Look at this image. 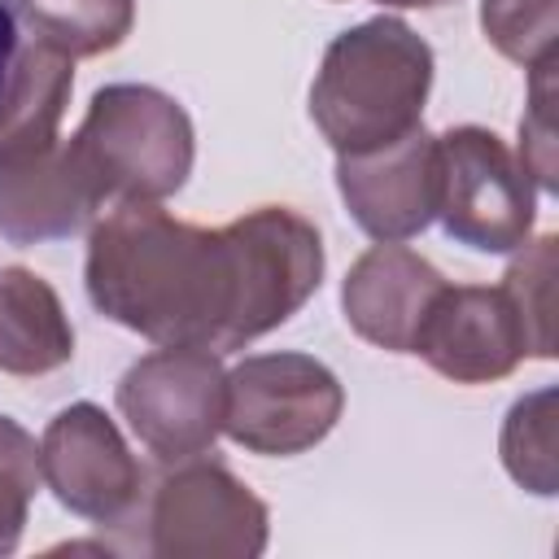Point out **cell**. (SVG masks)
I'll return each mask as SVG.
<instances>
[{
    "label": "cell",
    "instance_id": "6da1fadb",
    "mask_svg": "<svg viewBox=\"0 0 559 559\" xmlns=\"http://www.w3.org/2000/svg\"><path fill=\"white\" fill-rule=\"evenodd\" d=\"M83 284L105 319L153 345L227 354L319 293L323 240L288 205H258L227 227H192L157 201H118L87 236Z\"/></svg>",
    "mask_w": 559,
    "mask_h": 559
},
{
    "label": "cell",
    "instance_id": "7a4b0ae2",
    "mask_svg": "<svg viewBox=\"0 0 559 559\" xmlns=\"http://www.w3.org/2000/svg\"><path fill=\"white\" fill-rule=\"evenodd\" d=\"M432 48L402 17H371L341 31L310 83V118L345 153L384 148L424 127Z\"/></svg>",
    "mask_w": 559,
    "mask_h": 559
},
{
    "label": "cell",
    "instance_id": "3957f363",
    "mask_svg": "<svg viewBox=\"0 0 559 559\" xmlns=\"http://www.w3.org/2000/svg\"><path fill=\"white\" fill-rule=\"evenodd\" d=\"M96 210L118 201H162L192 170V122L175 96L148 83H109L92 96L66 140Z\"/></svg>",
    "mask_w": 559,
    "mask_h": 559
},
{
    "label": "cell",
    "instance_id": "277c9868",
    "mask_svg": "<svg viewBox=\"0 0 559 559\" xmlns=\"http://www.w3.org/2000/svg\"><path fill=\"white\" fill-rule=\"evenodd\" d=\"M345 406V389L310 354H253L227 371L223 432L249 454H301L319 445Z\"/></svg>",
    "mask_w": 559,
    "mask_h": 559
},
{
    "label": "cell",
    "instance_id": "5b68a950",
    "mask_svg": "<svg viewBox=\"0 0 559 559\" xmlns=\"http://www.w3.org/2000/svg\"><path fill=\"white\" fill-rule=\"evenodd\" d=\"M437 218L454 245L476 253H511L528 245L537 188L489 127L467 122L437 135Z\"/></svg>",
    "mask_w": 559,
    "mask_h": 559
},
{
    "label": "cell",
    "instance_id": "8992f818",
    "mask_svg": "<svg viewBox=\"0 0 559 559\" xmlns=\"http://www.w3.org/2000/svg\"><path fill=\"white\" fill-rule=\"evenodd\" d=\"M114 397L127 428L157 463H188L223 432L227 371L210 349L162 345L122 371Z\"/></svg>",
    "mask_w": 559,
    "mask_h": 559
},
{
    "label": "cell",
    "instance_id": "52a82bcc",
    "mask_svg": "<svg viewBox=\"0 0 559 559\" xmlns=\"http://www.w3.org/2000/svg\"><path fill=\"white\" fill-rule=\"evenodd\" d=\"M135 550L157 559H253L266 550V502L218 463L188 459L140 507Z\"/></svg>",
    "mask_w": 559,
    "mask_h": 559
},
{
    "label": "cell",
    "instance_id": "ba28073f",
    "mask_svg": "<svg viewBox=\"0 0 559 559\" xmlns=\"http://www.w3.org/2000/svg\"><path fill=\"white\" fill-rule=\"evenodd\" d=\"M39 472L70 515H83L100 528H127L144 507V472L96 402H74L48 419Z\"/></svg>",
    "mask_w": 559,
    "mask_h": 559
},
{
    "label": "cell",
    "instance_id": "9c48e42d",
    "mask_svg": "<svg viewBox=\"0 0 559 559\" xmlns=\"http://www.w3.org/2000/svg\"><path fill=\"white\" fill-rule=\"evenodd\" d=\"M411 354H419L437 376L454 384H489L520 367L528 341L502 284H445L432 297Z\"/></svg>",
    "mask_w": 559,
    "mask_h": 559
},
{
    "label": "cell",
    "instance_id": "30bf717a",
    "mask_svg": "<svg viewBox=\"0 0 559 559\" xmlns=\"http://www.w3.org/2000/svg\"><path fill=\"white\" fill-rule=\"evenodd\" d=\"M336 188L354 214V223L384 245L419 236L437 218V135L415 127L411 135L371 148V153H345L336 157Z\"/></svg>",
    "mask_w": 559,
    "mask_h": 559
},
{
    "label": "cell",
    "instance_id": "8fae6325",
    "mask_svg": "<svg viewBox=\"0 0 559 559\" xmlns=\"http://www.w3.org/2000/svg\"><path fill=\"white\" fill-rule=\"evenodd\" d=\"M441 288L445 280L428 258H419L402 240L397 245L380 240L349 266L341 284V306H345L349 328L362 341L393 349V354H411L415 332Z\"/></svg>",
    "mask_w": 559,
    "mask_h": 559
},
{
    "label": "cell",
    "instance_id": "7c38bea8",
    "mask_svg": "<svg viewBox=\"0 0 559 559\" xmlns=\"http://www.w3.org/2000/svg\"><path fill=\"white\" fill-rule=\"evenodd\" d=\"M96 201L74 170L66 144L0 166V236L9 245H44L83 231Z\"/></svg>",
    "mask_w": 559,
    "mask_h": 559
},
{
    "label": "cell",
    "instance_id": "4fadbf2b",
    "mask_svg": "<svg viewBox=\"0 0 559 559\" xmlns=\"http://www.w3.org/2000/svg\"><path fill=\"white\" fill-rule=\"evenodd\" d=\"M74 92V57L22 35L13 70L0 92V166L52 148L61 135V114Z\"/></svg>",
    "mask_w": 559,
    "mask_h": 559
},
{
    "label": "cell",
    "instance_id": "5bb4252c",
    "mask_svg": "<svg viewBox=\"0 0 559 559\" xmlns=\"http://www.w3.org/2000/svg\"><path fill=\"white\" fill-rule=\"evenodd\" d=\"M74 358V328L48 280L0 266V371L48 376Z\"/></svg>",
    "mask_w": 559,
    "mask_h": 559
},
{
    "label": "cell",
    "instance_id": "9a60e30c",
    "mask_svg": "<svg viewBox=\"0 0 559 559\" xmlns=\"http://www.w3.org/2000/svg\"><path fill=\"white\" fill-rule=\"evenodd\" d=\"M31 35L66 57H96L131 35L135 0H13Z\"/></svg>",
    "mask_w": 559,
    "mask_h": 559
},
{
    "label": "cell",
    "instance_id": "2e32d148",
    "mask_svg": "<svg viewBox=\"0 0 559 559\" xmlns=\"http://www.w3.org/2000/svg\"><path fill=\"white\" fill-rule=\"evenodd\" d=\"M502 463L515 485L550 498L559 489V437H555V389H537L507 411Z\"/></svg>",
    "mask_w": 559,
    "mask_h": 559
},
{
    "label": "cell",
    "instance_id": "e0dca14e",
    "mask_svg": "<svg viewBox=\"0 0 559 559\" xmlns=\"http://www.w3.org/2000/svg\"><path fill=\"white\" fill-rule=\"evenodd\" d=\"M555 236H537L533 245H520L524 258L511 262L502 275V288L524 323V341L533 358H555Z\"/></svg>",
    "mask_w": 559,
    "mask_h": 559
},
{
    "label": "cell",
    "instance_id": "ac0fdd59",
    "mask_svg": "<svg viewBox=\"0 0 559 559\" xmlns=\"http://www.w3.org/2000/svg\"><path fill=\"white\" fill-rule=\"evenodd\" d=\"M480 26L502 57L533 66L555 52L559 0H480Z\"/></svg>",
    "mask_w": 559,
    "mask_h": 559
},
{
    "label": "cell",
    "instance_id": "d6986e66",
    "mask_svg": "<svg viewBox=\"0 0 559 559\" xmlns=\"http://www.w3.org/2000/svg\"><path fill=\"white\" fill-rule=\"evenodd\" d=\"M39 480H44V472H39L35 437L17 419L0 415V555L17 550Z\"/></svg>",
    "mask_w": 559,
    "mask_h": 559
},
{
    "label": "cell",
    "instance_id": "ffe728a7",
    "mask_svg": "<svg viewBox=\"0 0 559 559\" xmlns=\"http://www.w3.org/2000/svg\"><path fill=\"white\" fill-rule=\"evenodd\" d=\"M555 144H559V127H555V52L528 66V109L520 118V166L533 179V188L555 192Z\"/></svg>",
    "mask_w": 559,
    "mask_h": 559
},
{
    "label": "cell",
    "instance_id": "44dd1931",
    "mask_svg": "<svg viewBox=\"0 0 559 559\" xmlns=\"http://www.w3.org/2000/svg\"><path fill=\"white\" fill-rule=\"evenodd\" d=\"M17 44H22L17 9H13V0H0V92H4V79H9V70H13Z\"/></svg>",
    "mask_w": 559,
    "mask_h": 559
},
{
    "label": "cell",
    "instance_id": "7402d4cb",
    "mask_svg": "<svg viewBox=\"0 0 559 559\" xmlns=\"http://www.w3.org/2000/svg\"><path fill=\"white\" fill-rule=\"evenodd\" d=\"M384 4H402V9H437L445 0H384Z\"/></svg>",
    "mask_w": 559,
    "mask_h": 559
}]
</instances>
